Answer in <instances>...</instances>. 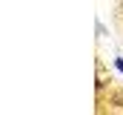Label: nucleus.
I'll list each match as a JSON object with an SVG mask.
<instances>
[{
	"instance_id": "nucleus-1",
	"label": "nucleus",
	"mask_w": 123,
	"mask_h": 115,
	"mask_svg": "<svg viewBox=\"0 0 123 115\" xmlns=\"http://www.w3.org/2000/svg\"><path fill=\"white\" fill-rule=\"evenodd\" d=\"M115 69H117V72L123 75V58H115Z\"/></svg>"
}]
</instances>
